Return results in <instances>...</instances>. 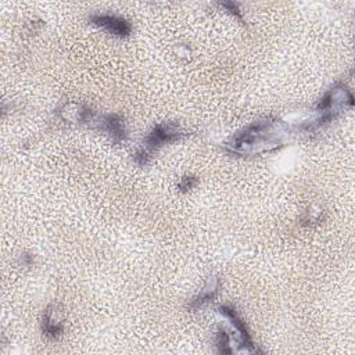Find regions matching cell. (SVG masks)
I'll use <instances>...</instances> for the list:
<instances>
[{
  "label": "cell",
  "instance_id": "obj_1",
  "mask_svg": "<svg viewBox=\"0 0 355 355\" xmlns=\"http://www.w3.org/2000/svg\"><path fill=\"white\" fill-rule=\"evenodd\" d=\"M283 123L277 119H263L245 126L236 133L227 143L226 148L237 155H258L270 153L283 146Z\"/></svg>",
  "mask_w": 355,
  "mask_h": 355
},
{
  "label": "cell",
  "instance_id": "obj_2",
  "mask_svg": "<svg viewBox=\"0 0 355 355\" xmlns=\"http://www.w3.org/2000/svg\"><path fill=\"white\" fill-rule=\"evenodd\" d=\"M187 133L173 122H165L155 125L144 137L143 146L136 151L133 159L137 165L144 166L150 162L153 154L165 144L173 143L184 137Z\"/></svg>",
  "mask_w": 355,
  "mask_h": 355
},
{
  "label": "cell",
  "instance_id": "obj_3",
  "mask_svg": "<svg viewBox=\"0 0 355 355\" xmlns=\"http://www.w3.org/2000/svg\"><path fill=\"white\" fill-rule=\"evenodd\" d=\"M57 115L62 121L72 122V123H85L93 128L98 118V115L94 111H92L87 105L75 103V101H68L64 105H61L57 110Z\"/></svg>",
  "mask_w": 355,
  "mask_h": 355
},
{
  "label": "cell",
  "instance_id": "obj_4",
  "mask_svg": "<svg viewBox=\"0 0 355 355\" xmlns=\"http://www.w3.org/2000/svg\"><path fill=\"white\" fill-rule=\"evenodd\" d=\"M90 22L103 28L108 33L116 37H126L132 33V25L122 17L110 14H94L90 17Z\"/></svg>",
  "mask_w": 355,
  "mask_h": 355
},
{
  "label": "cell",
  "instance_id": "obj_5",
  "mask_svg": "<svg viewBox=\"0 0 355 355\" xmlns=\"http://www.w3.org/2000/svg\"><path fill=\"white\" fill-rule=\"evenodd\" d=\"M104 132H107L111 137V140L115 144L122 143L126 140L128 133H126V126L123 122V118L119 116L118 114H107V115H98V119L96 122V126Z\"/></svg>",
  "mask_w": 355,
  "mask_h": 355
},
{
  "label": "cell",
  "instance_id": "obj_6",
  "mask_svg": "<svg viewBox=\"0 0 355 355\" xmlns=\"http://www.w3.org/2000/svg\"><path fill=\"white\" fill-rule=\"evenodd\" d=\"M219 312L226 316L232 326L236 329L237 334H239V338H240V344L247 348L248 351L251 352H258V349L255 348L254 343H252V338H251V334L245 326V323L243 322V319L239 316V313L236 312V309L232 306V305H220L219 306Z\"/></svg>",
  "mask_w": 355,
  "mask_h": 355
},
{
  "label": "cell",
  "instance_id": "obj_7",
  "mask_svg": "<svg viewBox=\"0 0 355 355\" xmlns=\"http://www.w3.org/2000/svg\"><path fill=\"white\" fill-rule=\"evenodd\" d=\"M42 331L49 340H58L64 333V322L60 318V311L57 305L50 304L43 312L42 319Z\"/></svg>",
  "mask_w": 355,
  "mask_h": 355
},
{
  "label": "cell",
  "instance_id": "obj_8",
  "mask_svg": "<svg viewBox=\"0 0 355 355\" xmlns=\"http://www.w3.org/2000/svg\"><path fill=\"white\" fill-rule=\"evenodd\" d=\"M219 288H220V279L218 276L209 277L207 280L205 286L201 288V291L196 297H193L190 300V302H187L186 308L190 311H197V309L202 308L204 305L212 302L216 298Z\"/></svg>",
  "mask_w": 355,
  "mask_h": 355
},
{
  "label": "cell",
  "instance_id": "obj_9",
  "mask_svg": "<svg viewBox=\"0 0 355 355\" xmlns=\"http://www.w3.org/2000/svg\"><path fill=\"white\" fill-rule=\"evenodd\" d=\"M216 345L219 348V352L230 354L233 349L230 347V336L225 330H219L216 336Z\"/></svg>",
  "mask_w": 355,
  "mask_h": 355
},
{
  "label": "cell",
  "instance_id": "obj_10",
  "mask_svg": "<svg viewBox=\"0 0 355 355\" xmlns=\"http://www.w3.org/2000/svg\"><path fill=\"white\" fill-rule=\"evenodd\" d=\"M197 183H198V179H197L196 176H184V178H182V180L179 182L178 189H179L180 191L186 193V191L194 189V187L197 186Z\"/></svg>",
  "mask_w": 355,
  "mask_h": 355
},
{
  "label": "cell",
  "instance_id": "obj_11",
  "mask_svg": "<svg viewBox=\"0 0 355 355\" xmlns=\"http://www.w3.org/2000/svg\"><path fill=\"white\" fill-rule=\"evenodd\" d=\"M222 7L227 8V11L230 14H233L234 17H237L240 21H243V17H241V11L239 10V4L237 3H233V1H227V3H220Z\"/></svg>",
  "mask_w": 355,
  "mask_h": 355
}]
</instances>
